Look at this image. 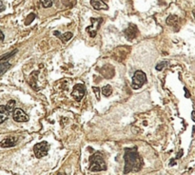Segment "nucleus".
Segmentation results:
<instances>
[{
    "label": "nucleus",
    "mask_w": 195,
    "mask_h": 175,
    "mask_svg": "<svg viewBox=\"0 0 195 175\" xmlns=\"http://www.w3.org/2000/svg\"><path fill=\"white\" fill-rule=\"evenodd\" d=\"M15 105H16V102L14 101V100H10V101L7 103L6 105V109L9 112H13V111L15 110Z\"/></svg>",
    "instance_id": "nucleus-15"
},
{
    "label": "nucleus",
    "mask_w": 195,
    "mask_h": 175,
    "mask_svg": "<svg viewBox=\"0 0 195 175\" xmlns=\"http://www.w3.org/2000/svg\"><path fill=\"white\" fill-rule=\"evenodd\" d=\"M91 25L87 28V32L90 33L91 37H94L97 33V31L99 30L100 25L102 23V18H91Z\"/></svg>",
    "instance_id": "nucleus-6"
},
{
    "label": "nucleus",
    "mask_w": 195,
    "mask_h": 175,
    "mask_svg": "<svg viewBox=\"0 0 195 175\" xmlns=\"http://www.w3.org/2000/svg\"><path fill=\"white\" fill-rule=\"evenodd\" d=\"M10 68H11V64L8 61L7 62L1 61V65H0V75H3L6 72V70Z\"/></svg>",
    "instance_id": "nucleus-14"
},
{
    "label": "nucleus",
    "mask_w": 195,
    "mask_h": 175,
    "mask_svg": "<svg viewBox=\"0 0 195 175\" xmlns=\"http://www.w3.org/2000/svg\"><path fill=\"white\" fill-rule=\"evenodd\" d=\"M90 4L93 7V9L100 11V10H108L109 7L107 4H105L104 0H90Z\"/></svg>",
    "instance_id": "nucleus-9"
},
{
    "label": "nucleus",
    "mask_w": 195,
    "mask_h": 175,
    "mask_svg": "<svg viewBox=\"0 0 195 175\" xmlns=\"http://www.w3.org/2000/svg\"><path fill=\"white\" fill-rule=\"evenodd\" d=\"M90 171L97 172V171L107 169L106 163L102 157V154L99 152H95L92 156H90Z\"/></svg>",
    "instance_id": "nucleus-2"
},
{
    "label": "nucleus",
    "mask_w": 195,
    "mask_h": 175,
    "mask_svg": "<svg viewBox=\"0 0 195 175\" xmlns=\"http://www.w3.org/2000/svg\"><path fill=\"white\" fill-rule=\"evenodd\" d=\"M104 1H108V0H104Z\"/></svg>",
    "instance_id": "nucleus-29"
},
{
    "label": "nucleus",
    "mask_w": 195,
    "mask_h": 175,
    "mask_svg": "<svg viewBox=\"0 0 195 175\" xmlns=\"http://www.w3.org/2000/svg\"><path fill=\"white\" fill-rule=\"evenodd\" d=\"M191 118H192V120L195 122V111H194L191 112Z\"/></svg>",
    "instance_id": "nucleus-23"
},
{
    "label": "nucleus",
    "mask_w": 195,
    "mask_h": 175,
    "mask_svg": "<svg viewBox=\"0 0 195 175\" xmlns=\"http://www.w3.org/2000/svg\"><path fill=\"white\" fill-rule=\"evenodd\" d=\"M194 132H195V127L193 128V133H194Z\"/></svg>",
    "instance_id": "nucleus-28"
},
{
    "label": "nucleus",
    "mask_w": 195,
    "mask_h": 175,
    "mask_svg": "<svg viewBox=\"0 0 195 175\" xmlns=\"http://www.w3.org/2000/svg\"><path fill=\"white\" fill-rule=\"evenodd\" d=\"M125 168L124 173H130V172H137L142 168L143 166V159L139 155L137 148H126L125 149Z\"/></svg>",
    "instance_id": "nucleus-1"
},
{
    "label": "nucleus",
    "mask_w": 195,
    "mask_h": 175,
    "mask_svg": "<svg viewBox=\"0 0 195 175\" xmlns=\"http://www.w3.org/2000/svg\"><path fill=\"white\" fill-rule=\"evenodd\" d=\"M40 2L44 8H50L53 6V0H40Z\"/></svg>",
    "instance_id": "nucleus-17"
},
{
    "label": "nucleus",
    "mask_w": 195,
    "mask_h": 175,
    "mask_svg": "<svg viewBox=\"0 0 195 175\" xmlns=\"http://www.w3.org/2000/svg\"><path fill=\"white\" fill-rule=\"evenodd\" d=\"M17 53V49H13V51L12 52V53H9V54H4V55H2V57H1V61H5L6 59H8V58H10L11 56H13L14 54H16Z\"/></svg>",
    "instance_id": "nucleus-18"
},
{
    "label": "nucleus",
    "mask_w": 195,
    "mask_h": 175,
    "mask_svg": "<svg viewBox=\"0 0 195 175\" xmlns=\"http://www.w3.org/2000/svg\"><path fill=\"white\" fill-rule=\"evenodd\" d=\"M193 15H194V18H195V10L193 11Z\"/></svg>",
    "instance_id": "nucleus-27"
},
{
    "label": "nucleus",
    "mask_w": 195,
    "mask_h": 175,
    "mask_svg": "<svg viewBox=\"0 0 195 175\" xmlns=\"http://www.w3.org/2000/svg\"><path fill=\"white\" fill-rule=\"evenodd\" d=\"M167 64V61H163V62H161V63H159V64H157V66H156V69L157 70H162L163 69V68L166 66Z\"/></svg>",
    "instance_id": "nucleus-20"
},
{
    "label": "nucleus",
    "mask_w": 195,
    "mask_h": 175,
    "mask_svg": "<svg viewBox=\"0 0 195 175\" xmlns=\"http://www.w3.org/2000/svg\"><path fill=\"white\" fill-rule=\"evenodd\" d=\"M85 92H86L85 86L83 84H76L74 87V90H72L71 96L74 97V100H76L77 102H80L85 95Z\"/></svg>",
    "instance_id": "nucleus-5"
},
{
    "label": "nucleus",
    "mask_w": 195,
    "mask_h": 175,
    "mask_svg": "<svg viewBox=\"0 0 195 175\" xmlns=\"http://www.w3.org/2000/svg\"><path fill=\"white\" fill-rule=\"evenodd\" d=\"M9 111H7L6 109V106H0V114H1V116H0V124H3L7 119H8V116H9Z\"/></svg>",
    "instance_id": "nucleus-13"
},
{
    "label": "nucleus",
    "mask_w": 195,
    "mask_h": 175,
    "mask_svg": "<svg viewBox=\"0 0 195 175\" xmlns=\"http://www.w3.org/2000/svg\"><path fill=\"white\" fill-rule=\"evenodd\" d=\"M102 93H103L106 97H109V96L112 93V88H111L110 85H107V86L103 87V89H102Z\"/></svg>",
    "instance_id": "nucleus-16"
},
{
    "label": "nucleus",
    "mask_w": 195,
    "mask_h": 175,
    "mask_svg": "<svg viewBox=\"0 0 195 175\" xmlns=\"http://www.w3.org/2000/svg\"><path fill=\"white\" fill-rule=\"evenodd\" d=\"M1 41L2 42L4 41V33H3V32H1Z\"/></svg>",
    "instance_id": "nucleus-25"
},
{
    "label": "nucleus",
    "mask_w": 195,
    "mask_h": 175,
    "mask_svg": "<svg viewBox=\"0 0 195 175\" xmlns=\"http://www.w3.org/2000/svg\"><path fill=\"white\" fill-rule=\"evenodd\" d=\"M54 35L56 36V37H58L59 39H61V41H63L64 43H66L67 41H69L71 37H72V33H64V34H61L59 32H57V31H55L54 33Z\"/></svg>",
    "instance_id": "nucleus-11"
},
{
    "label": "nucleus",
    "mask_w": 195,
    "mask_h": 175,
    "mask_svg": "<svg viewBox=\"0 0 195 175\" xmlns=\"http://www.w3.org/2000/svg\"><path fill=\"white\" fill-rule=\"evenodd\" d=\"M5 10V7H4V5H3V3L1 2V12H3Z\"/></svg>",
    "instance_id": "nucleus-26"
},
{
    "label": "nucleus",
    "mask_w": 195,
    "mask_h": 175,
    "mask_svg": "<svg viewBox=\"0 0 195 175\" xmlns=\"http://www.w3.org/2000/svg\"><path fill=\"white\" fill-rule=\"evenodd\" d=\"M16 144V138L15 137H8L4 139L1 142V147H14Z\"/></svg>",
    "instance_id": "nucleus-10"
},
{
    "label": "nucleus",
    "mask_w": 195,
    "mask_h": 175,
    "mask_svg": "<svg viewBox=\"0 0 195 175\" xmlns=\"http://www.w3.org/2000/svg\"><path fill=\"white\" fill-rule=\"evenodd\" d=\"M184 90H185V92H186V97H187V98H189V96H190V94H189V92H188V90H187V88H185Z\"/></svg>",
    "instance_id": "nucleus-22"
},
{
    "label": "nucleus",
    "mask_w": 195,
    "mask_h": 175,
    "mask_svg": "<svg viewBox=\"0 0 195 175\" xmlns=\"http://www.w3.org/2000/svg\"><path fill=\"white\" fill-rule=\"evenodd\" d=\"M124 33H125V35L128 39L131 40V39L136 37V35L138 33V29H137V27L135 26V25L131 24L129 26V28L124 31Z\"/></svg>",
    "instance_id": "nucleus-8"
},
{
    "label": "nucleus",
    "mask_w": 195,
    "mask_h": 175,
    "mask_svg": "<svg viewBox=\"0 0 195 175\" xmlns=\"http://www.w3.org/2000/svg\"><path fill=\"white\" fill-rule=\"evenodd\" d=\"M147 82V76H146L145 72H143L142 70H136L132 76V83H131V87L134 90L140 89L142 88V86Z\"/></svg>",
    "instance_id": "nucleus-3"
},
{
    "label": "nucleus",
    "mask_w": 195,
    "mask_h": 175,
    "mask_svg": "<svg viewBox=\"0 0 195 175\" xmlns=\"http://www.w3.org/2000/svg\"><path fill=\"white\" fill-rule=\"evenodd\" d=\"M166 22H167V24L168 25V26H173V27H175L176 25L178 24V22H179V18H178L177 15L170 14V15L167 16Z\"/></svg>",
    "instance_id": "nucleus-12"
},
{
    "label": "nucleus",
    "mask_w": 195,
    "mask_h": 175,
    "mask_svg": "<svg viewBox=\"0 0 195 175\" xmlns=\"http://www.w3.org/2000/svg\"><path fill=\"white\" fill-rule=\"evenodd\" d=\"M34 18H35L34 13H31V14H29V15H28V17H27V20H26L25 24H26V25H29L31 22H33V20Z\"/></svg>",
    "instance_id": "nucleus-19"
},
{
    "label": "nucleus",
    "mask_w": 195,
    "mask_h": 175,
    "mask_svg": "<svg viewBox=\"0 0 195 175\" xmlns=\"http://www.w3.org/2000/svg\"><path fill=\"white\" fill-rule=\"evenodd\" d=\"M182 153H183V151H180V152H179V153L177 154V158H180V157H181V155H182Z\"/></svg>",
    "instance_id": "nucleus-24"
},
{
    "label": "nucleus",
    "mask_w": 195,
    "mask_h": 175,
    "mask_svg": "<svg viewBox=\"0 0 195 175\" xmlns=\"http://www.w3.org/2000/svg\"><path fill=\"white\" fill-rule=\"evenodd\" d=\"M49 149H50V146H49V144L46 141H43V142L37 143L33 147V152L37 158H42L48 154Z\"/></svg>",
    "instance_id": "nucleus-4"
},
{
    "label": "nucleus",
    "mask_w": 195,
    "mask_h": 175,
    "mask_svg": "<svg viewBox=\"0 0 195 175\" xmlns=\"http://www.w3.org/2000/svg\"><path fill=\"white\" fill-rule=\"evenodd\" d=\"M13 120L19 123L29 121L28 114L24 111H22L21 109H15L13 112Z\"/></svg>",
    "instance_id": "nucleus-7"
},
{
    "label": "nucleus",
    "mask_w": 195,
    "mask_h": 175,
    "mask_svg": "<svg viewBox=\"0 0 195 175\" xmlns=\"http://www.w3.org/2000/svg\"><path fill=\"white\" fill-rule=\"evenodd\" d=\"M92 89H93V90H94V92H95V94H96V98L99 100V99H100V90H99V89H98V88H96V87H93Z\"/></svg>",
    "instance_id": "nucleus-21"
}]
</instances>
